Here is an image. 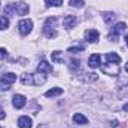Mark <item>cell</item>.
I'll return each instance as SVG.
<instances>
[{
  "label": "cell",
  "mask_w": 128,
  "mask_h": 128,
  "mask_svg": "<svg viewBox=\"0 0 128 128\" xmlns=\"http://www.w3.org/2000/svg\"><path fill=\"white\" fill-rule=\"evenodd\" d=\"M32 28H33L32 20H22V21H20V22H18V30H20L21 34H24V36L32 32Z\"/></svg>",
  "instance_id": "cell-4"
},
{
  "label": "cell",
  "mask_w": 128,
  "mask_h": 128,
  "mask_svg": "<svg viewBox=\"0 0 128 128\" xmlns=\"http://www.w3.org/2000/svg\"><path fill=\"white\" fill-rule=\"evenodd\" d=\"M15 80H16V74H14V73H4L0 78V84H4V85H10Z\"/></svg>",
  "instance_id": "cell-9"
},
{
  "label": "cell",
  "mask_w": 128,
  "mask_h": 128,
  "mask_svg": "<svg viewBox=\"0 0 128 128\" xmlns=\"http://www.w3.org/2000/svg\"><path fill=\"white\" fill-rule=\"evenodd\" d=\"M37 72L39 73H43V74L45 73H52V66L48 63V61L43 60V61H40V64L37 66Z\"/></svg>",
  "instance_id": "cell-10"
},
{
  "label": "cell",
  "mask_w": 128,
  "mask_h": 128,
  "mask_svg": "<svg viewBox=\"0 0 128 128\" xmlns=\"http://www.w3.org/2000/svg\"><path fill=\"white\" fill-rule=\"evenodd\" d=\"M101 72H103L104 74H107V76H118L119 72H121V67H119V64L106 63V64L101 66Z\"/></svg>",
  "instance_id": "cell-2"
},
{
  "label": "cell",
  "mask_w": 128,
  "mask_h": 128,
  "mask_svg": "<svg viewBox=\"0 0 128 128\" xmlns=\"http://www.w3.org/2000/svg\"><path fill=\"white\" fill-rule=\"evenodd\" d=\"M127 28V26H125V22H118L113 28H112V32L109 33V39L110 40H113V42H118V39H119V34L124 32Z\"/></svg>",
  "instance_id": "cell-3"
},
{
  "label": "cell",
  "mask_w": 128,
  "mask_h": 128,
  "mask_svg": "<svg viewBox=\"0 0 128 128\" xmlns=\"http://www.w3.org/2000/svg\"><path fill=\"white\" fill-rule=\"evenodd\" d=\"M61 94H63V90L61 88H52V90H49V91L45 92L46 97H55V96H61Z\"/></svg>",
  "instance_id": "cell-17"
},
{
  "label": "cell",
  "mask_w": 128,
  "mask_h": 128,
  "mask_svg": "<svg viewBox=\"0 0 128 128\" xmlns=\"http://www.w3.org/2000/svg\"><path fill=\"white\" fill-rule=\"evenodd\" d=\"M84 49H85L84 45H79V46H72V48H68V52L74 54V52H78V51H84Z\"/></svg>",
  "instance_id": "cell-24"
},
{
  "label": "cell",
  "mask_w": 128,
  "mask_h": 128,
  "mask_svg": "<svg viewBox=\"0 0 128 128\" xmlns=\"http://www.w3.org/2000/svg\"><path fill=\"white\" fill-rule=\"evenodd\" d=\"M73 122L78 124V125H85V124H88V119L82 113H74L73 115Z\"/></svg>",
  "instance_id": "cell-13"
},
{
  "label": "cell",
  "mask_w": 128,
  "mask_h": 128,
  "mask_svg": "<svg viewBox=\"0 0 128 128\" xmlns=\"http://www.w3.org/2000/svg\"><path fill=\"white\" fill-rule=\"evenodd\" d=\"M125 42H127V46H128V34L125 36Z\"/></svg>",
  "instance_id": "cell-31"
},
{
  "label": "cell",
  "mask_w": 128,
  "mask_h": 128,
  "mask_svg": "<svg viewBox=\"0 0 128 128\" xmlns=\"http://www.w3.org/2000/svg\"><path fill=\"white\" fill-rule=\"evenodd\" d=\"M113 18H115L113 14H110V12H106V14H104V21H106V22H110Z\"/></svg>",
  "instance_id": "cell-26"
},
{
  "label": "cell",
  "mask_w": 128,
  "mask_h": 128,
  "mask_svg": "<svg viewBox=\"0 0 128 128\" xmlns=\"http://www.w3.org/2000/svg\"><path fill=\"white\" fill-rule=\"evenodd\" d=\"M85 76H86V78H85L86 82H88V80H90V82H96L97 80V74L96 73H90V74H85Z\"/></svg>",
  "instance_id": "cell-25"
},
{
  "label": "cell",
  "mask_w": 128,
  "mask_h": 128,
  "mask_svg": "<svg viewBox=\"0 0 128 128\" xmlns=\"http://www.w3.org/2000/svg\"><path fill=\"white\" fill-rule=\"evenodd\" d=\"M106 60H107V63H115V64L121 63V57L118 54H115V52H109L106 55Z\"/></svg>",
  "instance_id": "cell-15"
},
{
  "label": "cell",
  "mask_w": 128,
  "mask_h": 128,
  "mask_svg": "<svg viewBox=\"0 0 128 128\" xmlns=\"http://www.w3.org/2000/svg\"><path fill=\"white\" fill-rule=\"evenodd\" d=\"M98 37H100V33L97 32L96 28H90V30L85 32V39L90 43H96L97 40H98Z\"/></svg>",
  "instance_id": "cell-6"
},
{
  "label": "cell",
  "mask_w": 128,
  "mask_h": 128,
  "mask_svg": "<svg viewBox=\"0 0 128 128\" xmlns=\"http://www.w3.org/2000/svg\"><path fill=\"white\" fill-rule=\"evenodd\" d=\"M37 128H48V127H46L45 124H40V125H39V127H37Z\"/></svg>",
  "instance_id": "cell-30"
},
{
  "label": "cell",
  "mask_w": 128,
  "mask_h": 128,
  "mask_svg": "<svg viewBox=\"0 0 128 128\" xmlns=\"http://www.w3.org/2000/svg\"><path fill=\"white\" fill-rule=\"evenodd\" d=\"M21 82L24 84V85H33V74H28V73H24L22 76H21Z\"/></svg>",
  "instance_id": "cell-16"
},
{
  "label": "cell",
  "mask_w": 128,
  "mask_h": 128,
  "mask_svg": "<svg viewBox=\"0 0 128 128\" xmlns=\"http://www.w3.org/2000/svg\"><path fill=\"white\" fill-rule=\"evenodd\" d=\"M15 14L16 15H27L28 14V4L26 2H20V3H15Z\"/></svg>",
  "instance_id": "cell-5"
},
{
  "label": "cell",
  "mask_w": 128,
  "mask_h": 128,
  "mask_svg": "<svg viewBox=\"0 0 128 128\" xmlns=\"http://www.w3.org/2000/svg\"><path fill=\"white\" fill-rule=\"evenodd\" d=\"M6 55H8V52H6V49H4V48H0V60H3V58H6Z\"/></svg>",
  "instance_id": "cell-27"
},
{
  "label": "cell",
  "mask_w": 128,
  "mask_h": 128,
  "mask_svg": "<svg viewBox=\"0 0 128 128\" xmlns=\"http://www.w3.org/2000/svg\"><path fill=\"white\" fill-rule=\"evenodd\" d=\"M52 61H55V63H64V58L61 57V52L60 51L52 52Z\"/></svg>",
  "instance_id": "cell-18"
},
{
  "label": "cell",
  "mask_w": 128,
  "mask_h": 128,
  "mask_svg": "<svg viewBox=\"0 0 128 128\" xmlns=\"http://www.w3.org/2000/svg\"><path fill=\"white\" fill-rule=\"evenodd\" d=\"M32 118H28V116H21L18 119V127L20 128H32Z\"/></svg>",
  "instance_id": "cell-12"
},
{
  "label": "cell",
  "mask_w": 128,
  "mask_h": 128,
  "mask_svg": "<svg viewBox=\"0 0 128 128\" xmlns=\"http://www.w3.org/2000/svg\"><path fill=\"white\" fill-rule=\"evenodd\" d=\"M26 97L21 96V94H16V96H14V100H12V104H14V107H16V109H22L24 106H26Z\"/></svg>",
  "instance_id": "cell-7"
},
{
  "label": "cell",
  "mask_w": 128,
  "mask_h": 128,
  "mask_svg": "<svg viewBox=\"0 0 128 128\" xmlns=\"http://www.w3.org/2000/svg\"><path fill=\"white\" fill-rule=\"evenodd\" d=\"M55 22H57V18H55V16H52V18H48V20H46V22H45V26H43V33H45V36H46L48 39L57 37V32L54 30Z\"/></svg>",
  "instance_id": "cell-1"
},
{
  "label": "cell",
  "mask_w": 128,
  "mask_h": 128,
  "mask_svg": "<svg viewBox=\"0 0 128 128\" xmlns=\"http://www.w3.org/2000/svg\"><path fill=\"white\" fill-rule=\"evenodd\" d=\"M79 64H80L79 60H74V58H73V60H70V68H72V70H74V68L78 70V68H79Z\"/></svg>",
  "instance_id": "cell-23"
},
{
  "label": "cell",
  "mask_w": 128,
  "mask_h": 128,
  "mask_svg": "<svg viewBox=\"0 0 128 128\" xmlns=\"http://www.w3.org/2000/svg\"><path fill=\"white\" fill-rule=\"evenodd\" d=\"M46 6H61L63 0H45Z\"/></svg>",
  "instance_id": "cell-22"
},
{
  "label": "cell",
  "mask_w": 128,
  "mask_h": 128,
  "mask_svg": "<svg viewBox=\"0 0 128 128\" xmlns=\"http://www.w3.org/2000/svg\"><path fill=\"white\" fill-rule=\"evenodd\" d=\"M125 70H127V73H128V61H127V64H125Z\"/></svg>",
  "instance_id": "cell-32"
},
{
  "label": "cell",
  "mask_w": 128,
  "mask_h": 128,
  "mask_svg": "<svg viewBox=\"0 0 128 128\" xmlns=\"http://www.w3.org/2000/svg\"><path fill=\"white\" fill-rule=\"evenodd\" d=\"M124 110H125V112H128V103H125V104H124Z\"/></svg>",
  "instance_id": "cell-29"
},
{
  "label": "cell",
  "mask_w": 128,
  "mask_h": 128,
  "mask_svg": "<svg viewBox=\"0 0 128 128\" xmlns=\"http://www.w3.org/2000/svg\"><path fill=\"white\" fill-rule=\"evenodd\" d=\"M12 14H15V3H10V4H8L6 8H4V15H12Z\"/></svg>",
  "instance_id": "cell-19"
},
{
  "label": "cell",
  "mask_w": 128,
  "mask_h": 128,
  "mask_svg": "<svg viewBox=\"0 0 128 128\" xmlns=\"http://www.w3.org/2000/svg\"><path fill=\"white\" fill-rule=\"evenodd\" d=\"M33 80H34V82H33V85H36V86H37V85L45 84V82H46V78H45V74H43V73H39V72H37L36 74H33Z\"/></svg>",
  "instance_id": "cell-14"
},
{
  "label": "cell",
  "mask_w": 128,
  "mask_h": 128,
  "mask_svg": "<svg viewBox=\"0 0 128 128\" xmlns=\"http://www.w3.org/2000/svg\"><path fill=\"white\" fill-rule=\"evenodd\" d=\"M76 22H78L76 16H73V15H68V16H66V18H64V21H63L64 28H73V27L76 26Z\"/></svg>",
  "instance_id": "cell-11"
},
{
  "label": "cell",
  "mask_w": 128,
  "mask_h": 128,
  "mask_svg": "<svg viewBox=\"0 0 128 128\" xmlns=\"http://www.w3.org/2000/svg\"><path fill=\"white\" fill-rule=\"evenodd\" d=\"M100 64H101V55L100 54H92L88 60V66L91 68H97V67H100Z\"/></svg>",
  "instance_id": "cell-8"
},
{
  "label": "cell",
  "mask_w": 128,
  "mask_h": 128,
  "mask_svg": "<svg viewBox=\"0 0 128 128\" xmlns=\"http://www.w3.org/2000/svg\"><path fill=\"white\" fill-rule=\"evenodd\" d=\"M4 118V112H3V109L0 107V119H3Z\"/></svg>",
  "instance_id": "cell-28"
},
{
  "label": "cell",
  "mask_w": 128,
  "mask_h": 128,
  "mask_svg": "<svg viewBox=\"0 0 128 128\" xmlns=\"http://www.w3.org/2000/svg\"><path fill=\"white\" fill-rule=\"evenodd\" d=\"M9 27V20L8 16H0V30H4Z\"/></svg>",
  "instance_id": "cell-20"
},
{
  "label": "cell",
  "mask_w": 128,
  "mask_h": 128,
  "mask_svg": "<svg viewBox=\"0 0 128 128\" xmlns=\"http://www.w3.org/2000/svg\"><path fill=\"white\" fill-rule=\"evenodd\" d=\"M68 3H70V6H73V8H82V6L85 4L84 0H70Z\"/></svg>",
  "instance_id": "cell-21"
}]
</instances>
